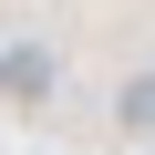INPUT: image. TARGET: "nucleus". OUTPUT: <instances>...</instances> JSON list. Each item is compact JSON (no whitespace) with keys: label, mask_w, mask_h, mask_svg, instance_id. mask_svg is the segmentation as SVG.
<instances>
[{"label":"nucleus","mask_w":155,"mask_h":155,"mask_svg":"<svg viewBox=\"0 0 155 155\" xmlns=\"http://www.w3.org/2000/svg\"><path fill=\"white\" fill-rule=\"evenodd\" d=\"M114 124H124L134 145L155 134V72H124V83H114Z\"/></svg>","instance_id":"2"},{"label":"nucleus","mask_w":155,"mask_h":155,"mask_svg":"<svg viewBox=\"0 0 155 155\" xmlns=\"http://www.w3.org/2000/svg\"><path fill=\"white\" fill-rule=\"evenodd\" d=\"M52 83H62V62L41 41H11V52H0V93H11V104H41Z\"/></svg>","instance_id":"1"}]
</instances>
